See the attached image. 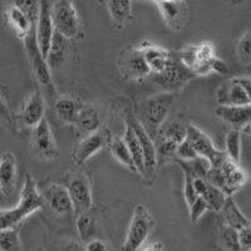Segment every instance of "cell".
Returning <instances> with one entry per match:
<instances>
[{
	"label": "cell",
	"instance_id": "23",
	"mask_svg": "<svg viewBox=\"0 0 251 251\" xmlns=\"http://www.w3.org/2000/svg\"><path fill=\"white\" fill-rule=\"evenodd\" d=\"M141 48H142L146 62L149 64L152 75L162 73L169 67L172 58H174V55L171 53H169L165 49L160 48V47L153 46V44L142 43L141 44Z\"/></svg>",
	"mask_w": 251,
	"mask_h": 251
},
{
	"label": "cell",
	"instance_id": "42",
	"mask_svg": "<svg viewBox=\"0 0 251 251\" xmlns=\"http://www.w3.org/2000/svg\"><path fill=\"white\" fill-rule=\"evenodd\" d=\"M240 245L243 251H251V225L239 231Z\"/></svg>",
	"mask_w": 251,
	"mask_h": 251
},
{
	"label": "cell",
	"instance_id": "6",
	"mask_svg": "<svg viewBox=\"0 0 251 251\" xmlns=\"http://www.w3.org/2000/svg\"><path fill=\"white\" fill-rule=\"evenodd\" d=\"M215 50L211 43L202 42L197 46H188L178 55L182 66L195 75H206L211 72V62Z\"/></svg>",
	"mask_w": 251,
	"mask_h": 251
},
{
	"label": "cell",
	"instance_id": "9",
	"mask_svg": "<svg viewBox=\"0 0 251 251\" xmlns=\"http://www.w3.org/2000/svg\"><path fill=\"white\" fill-rule=\"evenodd\" d=\"M186 141L194 147L199 157L203 160L208 161L211 167H216L220 163L225 160L227 154L225 152H221L214 146L211 138L203 131H201L199 127L194 125H187V131H186Z\"/></svg>",
	"mask_w": 251,
	"mask_h": 251
},
{
	"label": "cell",
	"instance_id": "28",
	"mask_svg": "<svg viewBox=\"0 0 251 251\" xmlns=\"http://www.w3.org/2000/svg\"><path fill=\"white\" fill-rule=\"evenodd\" d=\"M221 211H223L226 226H230V227L235 228L237 231H240V230H243V228L251 225L250 221L246 219V216H244L241 210L237 207L236 202L234 201L232 196H228L227 199H226V202Z\"/></svg>",
	"mask_w": 251,
	"mask_h": 251
},
{
	"label": "cell",
	"instance_id": "37",
	"mask_svg": "<svg viewBox=\"0 0 251 251\" xmlns=\"http://www.w3.org/2000/svg\"><path fill=\"white\" fill-rule=\"evenodd\" d=\"M0 251H22L19 234L15 228L0 230Z\"/></svg>",
	"mask_w": 251,
	"mask_h": 251
},
{
	"label": "cell",
	"instance_id": "26",
	"mask_svg": "<svg viewBox=\"0 0 251 251\" xmlns=\"http://www.w3.org/2000/svg\"><path fill=\"white\" fill-rule=\"evenodd\" d=\"M123 140H125L126 145L128 147L129 153H131L132 160H133L134 167H136V171L145 177V162H143L142 146H141L140 138H138V136L134 132L133 127L128 122L126 123V131L125 134H123Z\"/></svg>",
	"mask_w": 251,
	"mask_h": 251
},
{
	"label": "cell",
	"instance_id": "48",
	"mask_svg": "<svg viewBox=\"0 0 251 251\" xmlns=\"http://www.w3.org/2000/svg\"><path fill=\"white\" fill-rule=\"evenodd\" d=\"M0 118H4L5 121H10V112H9L6 103L4 102L3 98L0 97Z\"/></svg>",
	"mask_w": 251,
	"mask_h": 251
},
{
	"label": "cell",
	"instance_id": "38",
	"mask_svg": "<svg viewBox=\"0 0 251 251\" xmlns=\"http://www.w3.org/2000/svg\"><path fill=\"white\" fill-rule=\"evenodd\" d=\"M14 4L26 15V18L30 20V23L35 28L38 17H39L40 1H35V0H18Z\"/></svg>",
	"mask_w": 251,
	"mask_h": 251
},
{
	"label": "cell",
	"instance_id": "47",
	"mask_svg": "<svg viewBox=\"0 0 251 251\" xmlns=\"http://www.w3.org/2000/svg\"><path fill=\"white\" fill-rule=\"evenodd\" d=\"M237 82L244 87V89L248 93V97L250 100V104H251V78L249 77H244V78H236Z\"/></svg>",
	"mask_w": 251,
	"mask_h": 251
},
{
	"label": "cell",
	"instance_id": "2",
	"mask_svg": "<svg viewBox=\"0 0 251 251\" xmlns=\"http://www.w3.org/2000/svg\"><path fill=\"white\" fill-rule=\"evenodd\" d=\"M51 17L55 31L66 39L80 40L84 38V29L73 1L59 0L53 3Z\"/></svg>",
	"mask_w": 251,
	"mask_h": 251
},
{
	"label": "cell",
	"instance_id": "41",
	"mask_svg": "<svg viewBox=\"0 0 251 251\" xmlns=\"http://www.w3.org/2000/svg\"><path fill=\"white\" fill-rule=\"evenodd\" d=\"M188 207H190V217H191V221H194V223L199 221L201 219V216L208 210L206 202L200 196L197 197L196 201L191 206H188Z\"/></svg>",
	"mask_w": 251,
	"mask_h": 251
},
{
	"label": "cell",
	"instance_id": "30",
	"mask_svg": "<svg viewBox=\"0 0 251 251\" xmlns=\"http://www.w3.org/2000/svg\"><path fill=\"white\" fill-rule=\"evenodd\" d=\"M107 8L113 23L118 26H125L132 19V1L129 0H109Z\"/></svg>",
	"mask_w": 251,
	"mask_h": 251
},
{
	"label": "cell",
	"instance_id": "1",
	"mask_svg": "<svg viewBox=\"0 0 251 251\" xmlns=\"http://www.w3.org/2000/svg\"><path fill=\"white\" fill-rule=\"evenodd\" d=\"M44 206L42 194L38 190L35 181L30 174L25 176L23 188L20 192V199L17 207L10 210H0V230L14 228L15 225L22 223L24 219L38 211Z\"/></svg>",
	"mask_w": 251,
	"mask_h": 251
},
{
	"label": "cell",
	"instance_id": "4",
	"mask_svg": "<svg viewBox=\"0 0 251 251\" xmlns=\"http://www.w3.org/2000/svg\"><path fill=\"white\" fill-rule=\"evenodd\" d=\"M156 221L152 217L149 208L143 205H138L134 208L128 231L126 235L122 251H138L146 244L151 232L153 231Z\"/></svg>",
	"mask_w": 251,
	"mask_h": 251
},
{
	"label": "cell",
	"instance_id": "11",
	"mask_svg": "<svg viewBox=\"0 0 251 251\" xmlns=\"http://www.w3.org/2000/svg\"><path fill=\"white\" fill-rule=\"evenodd\" d=\"M51 6H53L51 1H48V0L40 1L39 17L35 24V40H37L40 53L46 59L48 58L51 40L55 33L53 17H51Z\"/></svg>",
	"mask_w": 251,
	"mask_h": 251
},
{
	"label": "cell",
	"instance_id": "19",
	"mask_svg": "<svg viewBox=\"0 0 251 251\" xmlns=\"http://www.w3.org/2000/svg\"><path fill=\"white\" fill-rule=\"evenodd\" d=\"M220 106H251L248 93L237 79H230L221 84L216 93Z\"/></svg>",
	"mask_w": 251,
	"mask_h": 251
},
{
	"label": "cell",
	"instance_id": "35",
	"mask_svg": "<svg viewBox=\"0 0 251 251\" xmlns=\"http://www.w3.org/2000/svg\"><path fill=\"white\" fill-rule=\"evenodd\" d=\"M226 154L234 163L239 165L241 156V132L230 129L226 136Z\"/></svg>",
	"mask_w": 251,
	"mask_h": 251
},
{
	"label": "cell",
	"instance_id": "20",
	"mask_svg": "<svg viewBox=\"0 0 251 251\" xmlns=\"http://www.w3.org/2000/svg\"><path fill=\"white\" fill-rule=\"evenodd\" d=\"M194 186L197 195L206 202L208 210H214V211H221L223 210L226 199L228 197L223 190H220L219 187L210 183L203 177L194 178Z\"/></svg>",
	"mask_w": 251,
	"mask_h": 251
},
{
	"label": "cell",
	"instance_id": "10",
	"mask_svg": "<svg viewBox=\"0 0 251 251\" xmlns=\"http://www.w3.org/2000/svg\"><path fill=\"white\" fill-rule=\"evenodd\" d=\"M30 149L35 156L44 161H53L59 156L57 141L53 136L47 118H44L35 128H33L30 137Z\"/></svg>",
	"mask_w": 251,
	"mask_h": 251
},
{
	"label": "cell",
	"instance_id": "46",
	"mask_svg": "<svg viewBox=\"0 0 251 251\" xmlns=\"http://www.w3.org/2000/svg\"><path fill=\"white\" fill-rule=\"evenodd\" d=\"M60 251H86V246H83L77 241H69L63 246Z\"/></svg>",
	"mask_w": 251,
	"mask_h": 251
},
{
	"label": "cell",
	"instance_id": "27",
	"mask_svg": "<svg viewBox=\"0 0 251 251\" xmlns=\"http://www.w3.org/2000/svg\"><path fill=\"white\" fill-rule=\"evenodd\" d=\"M82 107L83 104L79 100H73L71 97H58V100L54 102L55 113L58 118L63 123H68V125H75Z\"/></svg>",
	"mask_w": 251,
	"mask_h": 251
},
{
	"label": "cell",
	"instance_id": "33",
	"mask_svg": "<svg viewBox=\"0 0 251 251\" xmlns=\"http://www.w3.org/2000/svg\"><path fill=\"white\" fill-rule=\"evenodd\" d=\"M75 227L83 243H89L91 240L96 239V232H97V223L92 215L88 212H83L78 215L77 221H75Z\"/></svg>",
	"mask_w": 251,
	"mask_h": 251
},
{
	"label": "cell",
	"instance_id": "40",
	"mask_svg": "<svg viewBox=\"0 0 251 251\" xmlns=\"http://www.w3.org/2000/svg\"><path fill=\"white\" fill-rule=\"evenodd\" d=\"M194 178L195 177L192 176V175L185 172V187H183V196H185V201L188 206H191L192 203L196 201L197 197H199L196 190H195Z\"/></svg>",
	"mask_w": 251,
	"mask_h": 251
},
{
	"label": "cell",
	"instance_id": "7",
	"mask_svg": "<svg viewBox=\"0 0 251 251\" xmlns=\"http://www.w3.org/2000/svg\"><path fill=\"white\" fill-rule=\"evenodd\" d=\"M117 64L121 75L126 79L138 80L151 75V71H150L149 64L146 62L141 46H131L128 48L123 49L117 59Z\"/></svg>",
	"mask_w": 251,
	"mask_h": 251
},
{
	"label": "cell",
	"instance_id": "5",
	"mask_svg": "<svg viewBox=\"0 0 251 251\" xmlns=\"http://www.w3.org/2000/svg\"><path fill=\"white\" fill-rule=\"evenodd\" d=\"M205 178L220 190H223L227 196H232V194L246 182L245 172L227 156L219 166L210 167Z\"/></svg>",
	"mask_w": 251,
	"mask_h": 251
},
{
	"label": "cell",
	"instance_id": "29",
	"mask_svg": "<svg viewBox=\"0 0 251 251\" xmlns=\"http://www.w3.org/2000/svg\"><path fill=\"white\" fill-rule=\"evenodd\" d=\"M6 18H8L9 24L12 25V28L14 29L15 33H17L19 37L24 38L25 39L31 31L34 30V26L30 23V20L26 18V15L24 14L17 5L9 6L8 10H6Z\"/></svg>",
	"mask_w": 251,
	"mask_h": 251
},
{
	"label": "cell",
	"instance_id": "21",
	"mask_svg": "<svg viewBox=\"0 0 251 251\" xmlns=\"http://www.w3.org/2000/svg\"><path fill=\"white\" fill-rule=\"evenodd\" d=\"M216 116L223 120L231 129L240 131L251 121V106H219Z\"/></svg>",
	"mask_w": 251,
	"mask_h": 251
},
{
	"label": "cell",
	"instance_id": "45",
	"mask_svg": "<svg viewBox=\"0 0 251 251\" xmlns=\"http://www.w3.org/2000/svg\"><path fill=\"white\" fill-rule=\"evenodd\" d=\"M138 251H165V246L160 241H153V243L145 244Z\"/></svg>",
	"mask_w": 251,
	"mask_h": 251
},
{
	"label": "cell",
	"instance_id": "15",
	"mask_svg": "<svg viewBox=\"0 0 251 251\" xmlns=\"http://www.w3.org/2000/svg\"><path fill=\"white\" fill-rule=\"evenodd\" d=\"M160 9L165 23L172 30H180L187 22V3L180 0H157L153 1Z\"/></svg>",
	"mask_w": 251,
	"mask_h": 251
},
{
	"label": "cell",
	"instance_id": "8",
	"mask_svg": "<svg viewBox=\"0 0 251 251\" xmlns=\"http://www.w3.org/2000/svg\"><path fill=\"white\" fill-rule=\"evenodd\" d=\"M127 122L133 127L134 132L140 138L141 146H142L143 152V162H145V180L147 181L149 185H152V182L156 178L157 175V166H158V156H157L156 143L150 136L149 131L145 128V126L133 116H129L127 118Z\"/></svg>",
	"mask_w": 251,
	"mask_h": 251
},
{
	"label": "cell",
	"instance_id": "22",
	"mask_svg": "<svg viewBox=\"0 0 251 251\" xmlns=\"http://www.w3.org/2000/svg\"><path fill=\"white\" fill-rule=\"evenodd\" d=\"M17 183V160L12 152H4L0 157V192L10 196Z\"/></svg>",
	"mask_w": 251,
	"mask_h": 251
},
{
	"label": "cell",
	"instance_id": "12",
	"mask_svg": "<svg viewBox=\"0 0 251 251\" xmlns=\"http://www.w3.org/2000/svg\"><path fill=\"white\" fill-rule=\"evenodd\" d=\"M172 102H174V94L171 93L158 94L146 100L142 107V114L150 128L154 129L156 132L158 131L163 122L169 118Z\"/></svg>",
	"mask_w": 251,
	"mask_h": 251
},
{
	"label": "cell",
	"instance_id": "17",
	"mask_svg": "<svg viewBox=\"0 0 251 251\" xmlns=\"http://www.w3.org/2000/svg\"><path fill=\"white\" fill-rule=\"evenodd\" d=\"M108 142L109 141L107 138V132L100 131V129L96 132V133L86 136L78 143V146L75 149L73 153H72L73 160L78 165H82V163L87 162L93 154L100 152L106 146V143Z\"/></svg>",
	"mask_w": 251,
	"mask_h": 251
},
{
	"label": "cell",
	"instance_id": "34",
	"mask_svg": "<svg viewBox=\"0 0 251 251\" xmlns=\"http://www.w3.org/2000/svg\"><path fill=\"white\" fill-rule=\"evenodd\" d=\"M219 243L225 251H243L240 245L239 231L230 226H224L219 234Z\"/></svg>",
	"mask_w": 251,
	"mask_h": 251
},
{
	"label": "cell",
	"instance_id": "18",
	"mask_svg": "<svg viewBox=\"0 0 251 251\" xmlns=\"http://www.w3.org/2000/svg\"><path fill=\"white\" fill-rule=\"evenodd\" d=\"M44 202L48 203L49 207L58 215H69L75 211L73 202L68 194L67 187L58 183L49 186L42 194Z\"/></svg>",
	"mask_w": 251,
	"mask_h": 251
},
{
	"label": "cell",
	"instance_id": "31",
	"mask_svg": "<svg viewBox=\"0 0 251 251\" xmlns=\"http://www.w3.org/2000/svg\"><path fill=\"white\" fill-rule=\"evenodd\" d=\"M68 49L69 40L55 31L53 40H51L50 50H49L48 58H47L49 67L62 66V63L66 60L67 54H68Z\"/></svg>",
	"mask_w": 251,
	"mask_h": 251
},
{
	"label": "cell",
	"instance_id": "39",
	"mask_svg": "<svg viewBox=\"0 0 251 251\" xmlns=\"http://www.w3.org/2000/svg\"><path fill=\"white\" fill-rule=\"evenodd\" d=\"M176 156L178 157L180 160H182L183 162H190V161H195L197 160V158H200L199 154L196 153V151L194 150V147H192V146L188 143V141L186 140L177 146Z\"/></svg>",
	"mask_w": 251,
	"mask_h": 251
},
{
	"label": "cell",
	"instance_id": "13",
	"mask_svg": "<svg viewBox=\"0 0 251 251\" xmlns=\"http://www.w3.org/2000/svg\"><path fill=\"white\" fill-rule=\"evenodd\" d=\"M67 190L73 202L75 212L78 215L87 212L93 205V197H92V188L89 180L86 175L77 172L69 178Z\"/></svg>",
	"mask_w": 251,
	"mask_h": 251
},
{
	"label": "cell",
	"instance_id": "24",
	"mask_svg": "<svg viewBox=\"0 0 251 251\" xmlns=\"http://www.w3.org/2000/svg\"><path fill=\"white\" fill-rule=\"evenodd\" d=\"M186 131L187 126L180 118L169 117L157 131V140L169 141L178 146L186 140Z\"/></svg>",
	"mask_w": 251,
	"mask_h": 251
},
{
	"label": "cell",
	"instance_id": "3",
	"mask_svg": "<svg viewBox=\"0 0 251 251\" xmlns=\"http://www.w3.org/2000/svg\"><path fill=\"white\" fill-rule=\"evenodd\" d=\"M24 40H25V49L29 63H30L31 71L34 73L38 84L40 86L43 93L46 94V97L55 102L58 100L57 89H55L54 82H53L48 60L42 55L39 48H38L37 40H35V29Z\"/></svg>",
	"mask_w": 251,
	"mask_h": 251
},
{
	"label": "cell",
	"instance_id": "32",
	"mask_svg": "<svg viewBox=\"0 0 251 251\" xmlns=\"http://www.w3.org/2000/svg\"><path fill=\"white\" fill-rule=\"evenodd\" d=\"M109 151H111L112 156L118 161V162L122 163L123 166H126L127 169L132 170V171H136V167H134L133 160H132V156L129 153V150L126 145L123 137H112L108 142ZM137 172V171H136Z\"/></svg>",
	"mask_w": 251,
	"mask_h": 251
},
{
	"label": "cell",
	"instance_id": "44",
	"mask_svg": "<svg viewBox=\"0 0 251 251\" xmlns=\"http://www.w3.org/2000/svg\"><path fill=\"white\" fill-rule=\"evenodd\" d=\"M211 71L216 72V73H220V75H225V73H227L228 69L223 60L215 57L214 60L211 62Z\"/></svg>",
	"mask_w": 251,
	"mask_h": 251
},
{
	"label": "cell",
	"instance_id": "36",
	"mask_svg": "<svg viewBox=\"0 0 251 251\" xmlns=\"http://www.w3.org/2000/svg\"><path fill=\"white\" fill-rule=\"evenodd\" d=\"M236 57L243 66H251V28L237 40Z\"/></svg>",
	"mask_w": 251,
	"mask_h": 251
},
{
	"label": "cell",
	"instance_id": "16",
	"mask_svg": "<svg viewBox=\"0 0 251 251\" xmlns=\"http://www.w3.org/2000/svg\"><path fill=\"white\" fill-rule=\"evenodd\" d=\"M46 100L42 92L35 91L29 96L28 100L20 109V122L26 128H35L44 120Z\"/></svg>",
	"mask_w": 251,
	"mask_h": 251
},
{
	"label": "cell",
	"instance_id": "25",
	"mask_svg": "<svg viewBox=\"0 0 251 251\" xmlns=\"http://www.w3.org/2000/svg\"><path fill=\"white\" fill-rule=\"evenodd\" d=\"M75 126H77V128L80 132L86 133V136L100 131V116L98 109L91 104H86V106L83 104Z\"/></svg>",
	"mask_w": 251,
	"mask_h": 251
},
{
	"label": "cell",
	"instance_id": "43",
	"mask_svg": "<svg viewBox=\"0 0 251 251\" xmlns=\"http://www.w3.org/2000/svg\"><path fill=\"white\" fill-rule=\"evenodd\" d=\"M86 251H113L111 246L107 243H104L103 240L93 239L89 243L86 244Z\"/></svg>",
	"mask_w": 251,
	"mask_h": 251
},
{
	"label": "cell",
	"instance_id": "14",
	"mask_svg": "<svg viewBox=\"0 0 251 251\" xmlns=\"http://www.w3.org/2000/svg\"><path fill=\"white\" fill-rule=\"evenodd\" d=\"M194 75H195L192 72H190L182 66V63L180 62L178 58L174 57L169 67L162 73L153 75V80L161 88L167 92H171L185 86Z\"/></svg>",
	"mask_w": 251,
	"mask_h": 251
}]
</instances>
